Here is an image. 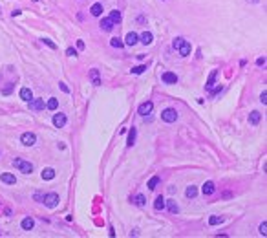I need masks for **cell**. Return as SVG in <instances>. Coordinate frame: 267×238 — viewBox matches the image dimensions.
I'll use <instances>...</instances> for the list:
<instances>
[{"label":"cell","instance_id":"obj_1","mask_svg":"<svg viewBox=\"0 0 267 238\" xmlns=\"http://www.w3.org/2000/svg\"><path fill=\"white\" fill-rule=\"evenodd\" d=\"M13 167H17L24 174H31V172H33V165H31L29 161H24V159H20V158L13 159Z\"/></svg>","mask_w":267,"mask_h":238},{"label":"cell","instance_id":"obj_2","mask_svg":"<svg viewBox=\"0 0 267 238\" xmlns=\"http://www.w3.org/2000/svg\"><path fill=\"white\" fill-rule=\"evenodd\" d=\"M161 119H163L165 123H174V121L178 119V112H176L174 108H165L163 112H161Z\"/></svg>","mask_w":267,"mask_h":238},{"label":"cell","instance_id":"obj_3","mask_svg":"<svg viewBox=\"0 0 267 238\" xmlns=\"http://www.w3.org/2000/svg\"><path fill=\"white\" fill-rule=\"evenodd\" d=\"M44 203H46V207H50V209L57 207V203H59V194H57V192L46 194V196H44Z\"/></svg>","mask_w":267,"mask_h":238},{"label":"cell","instance_id":"obj_4","mask_svg":"<svg viewBox=\"0 0 267 238\" xmlns=\"http://www.w3.org/2000/svg\"><path fill=\"white\" fill-rule=\"evenodd\" d=\"M152 108H154V103H152V101H144V103L139 104L137 114H139V116H148V114L152 112Z\"/></svg>","mask_w":267,"mask_h":238},{"label":"cell","instance_id":"obj_5","mask_svg":"<svg viewBox=\"0 0 267 238\" xmlns=\"http://www.w3.org/2000/svg\"><path fill=\"white\" fill-rule=\"evenodd\" d=\"M20 141L26 145V147H31V145H35V141H37V136L33 134V132H24L20 136Z\"/></svg>","mask_w":267,"mask_h":238},{"label":"cell","instance_id":"obj_6","mask_svg":"<svg viewBox=\"0 0 267 238\" xmlns=\"http://www.w3.org/2000/svg\"><path fill=\"white\" fill-rule=\"evenodd\" d=\"M28 104H29V110H35V112H39V110H44V108H46L44 99H31V101H28Z\"/></svg>","mask_w":267,"mask_h":238},{"label":"cell","instance_id":"obj_7","mask_svg":"<svg viewBox=\"0 0 267 238\" xmlns=\"http://www.w3.org/2000/svg\"><path fill=\"white\" fill-rule=\"evenodd\" d=\"M161 79H163L165 84H176V82H178V75L172 73V72H165L163 75H161Z\"/></svg>","mask_w":267,"mask_h":238},{"label":"cell","instance_id":"obj_8","mask_svg":"<svg viewBox=\"0 0 267 238\" xmlns=\"http://www.w3.org/2000/svg\"><path fill=\"white\" fill-rule=\"evenodd\" d=\"M137 40H139V35L134 33V31H130V33L126 35V39H124V44H126V46H136Z\"/></svg>","mask_w":267,"mask_h":238},{"label":"cell","instance_id":"obj_9","mask_svg":"<svg viewBox=\"0 0 267 238\" xmlns=\"http://www.w3.org/2000/svg\"><path fill=\"white\" fill-rule=\"evenodd\" d=\"M53 125H55L57 128H62V126L66 125V116L61 114V112H59V114H55V116H53Z\"/></svg>","mask_w":267,"mask_h":238},{"label":"cell","instance_id":"obj_10","mask_svg":"<svg viewBox=\"0 0 267 238\" xmlns=\"http://www.w3.org/2000/svg\"><path fill=\"white\" fill-rule=\"evenodd\" d=\"M0 181H4V183H7V185H15V183H17V178H15L13 174H9V172H4V174H0Z\"/></svg>","mask_w":267,"mask_h":238},{"label":"cell","instance_id":"obj_11","mask_svg":"<svg viewBox=\"0 0 267 238\" xmlns=\"http://www.w3.org/2000/svg\"><path fill=\"white\" fill-rule=\"evenodd\" d=\"M201 191H203V194H205V196H210V194H214L216 187H214V183H212V181H205Z\"/></svg>","mask_w":267,"mask_h":238},{"label":"cell","instance_id":"obj_12","mask_svg":"<svg viewBox=\"0 0 267 238\" xmlns=\"http://www.w3.org/2000/svg\"><path fill=\"white\" fill-rule=\"evenodd\" d=\"M99 26H101V29H103V31H112L115 24H114V22L110 20V17H108V19H103V20H101V24H99Z\"/></svg>","mask_w":267,"mask_h":238},{"label":"cell","instance_id":"obj_13","mask_svg":"<svg viewBox=\"0 0 267 238\" xmlns=\"http://www.w3.org/2000/svg\"><path fill=\"white\" fill-rule=\"evenodd\" d=\"M190 50H192V48H190V42L183 40L181 46H179V55H181V57H187V55L190 53Z\"/></svg>","mask_w":267,"mask_h":238},{"label":"cell","instance_id":"obj_14","mask_svg":"<svg viewBox=\"0 0 267 238\" xmlns=\"http://www.w3.org/2000/svg\"><path fill=\"white\" fill-rule=\"evenodd\" d=\"M260 119H262V114H260V112H256V110H252V112L249 114V123H251V125H258V123H260Z\"/></svg>","mask_w":267,"mask_h":238},{"label":"cell","instance_id":"obj_15","mask_svg":"<svg viewBox=\"0 0 267 238\" xmlns=\"http://www.w3.org/2000/svg\"><path fill=\"white\" fill-rule=\"evenodd\" d=\"M33 225H35V222H33V218H29V216H28V218H24V220H22V223H20V227L24 229V231H31V229H33Z\"/></svg>","mask_w":267,"mask_h":238},{"label":"cell","instance_id":"obj_16","mask_svg":"<svg viewBox=\"0 0 267 238\" xmlns=\"http://www.w3.org/2000/svg\"><path fill=\"white\" fill-rule=\"evenodd\" d=\"M216 75H218V70H214V72L209 75V81H207V84H205L207 92H210V90H212V86H214V81H216Z\"/></svg>","mask_w":267,"mask_h":238},{"label":"cell","instance_id":"obj_17","mask_svg":"<svg viewBox=\"0 0 267 238\" xmlns=\"http://www.w3.org/2000/svg\"><path fill=\"white\" fill-rule=\"evenodd\" d=\"M139 39H141V42H143L144 46H146V44H152V40H154V35H152L150 31H144V33H141V37H139Z\"/></svg>","mask_w":267,"mask_h":238},{"label":"cell","instance_id":"obj_18","mask_svg":"<svg viewBox=\"0 0 267 238\" xmlns=\"http://www.w3.org/2000/svg\"><path fill=\"white\" fill-rule=\"evenodd\" d=\"M165 203H166V201H165L163 196H157V198H156V201H154V209H156V211H163V209H165Z\"/></svg>","mask_w":267,"mask_h":238},{"label":"cell","instance_id":"obj_19","mask_svg":"<svg viewBox=\"0 0 267 238\" xmlns=\"http://www.w3.org/2000/svg\"><path fill=\"white\" fill-rule=\"evenodd\" d=\"M90 79H92V82H93L95 86H99V84H101V79H99V70H90Z\"/></svg>","mask_w":267,"mask_h":238},{"label":"cell","instance_id":"obj_20","mask_svg":"<svg viewBox=\"0 0 267 238\" xmlns=\"http://www.w3.org/2000/svg\"><path fill=\"white\" fill-rule=\"evenodd\" d=\"M90 13H92L93 17H99V15L103 13V4H99V2H97V4H93V6H92V9H90Z\"/></svg>","mask_w":267,"mask_h":238},{"label":"cell","instance_id":"obj_21","mask_svg":"<svg viewBox=\"0 0 267 238\" xmlns=\"http://www.w3.org/2000/svg\"><path fill=\"white\" fill-rule=\"evenodd\" d=\"M20 99H24V101H31V99H33V94H31V90H29V88H22V90H20Z\"/></svg>","mask_w":267,"mask_h":238},{"label":"cell","instance_id":"obj_22","mask_svg":"<svg viewBox=\"0 0 267 238\" xmlns=\"http://www.w3.org/2000/svg\"><path fill=\"white\" fill-rule=\"evenodd\" d=\"M53 178H55V170H53V169L48 167V169L42 170V179H53Z\"/></svg>","mask_w":267,"mask_h":238},{"label":"cell","instance_id":"obj_23","mask_svg":"<svg viewBox=\"0 0 267 238\" xmlns=\"http://www.w3.org/2000/svg\"><path fill=\"white\" fill-rule=\"evenodd\" d=\"M110 20H112L114 24H119V22H121V11H117V9H114V11L110 13Z\"/></svg>","mask_w":267,"mask_h":238},{"label":"cell","instance_id":"obj_24","mask_svg":"<svg viewBox=\"0 0 267 238\" xmlns=\"http://www.w3.org/2000/svg\"><path fill=\"white\" fill-rule=\"evenodd\" d=\"M185 194H187V198H196V196H198V189H196L194 185H190V187H187Z\"/></svg>","mask_w":267,"mask_h":238},{"label":"cell","instance_id":"obj_25","mask_svg":"<svg viewBox=\"0 0 267 238\" xmlns=\"http://www.w3.org/2000/svg\"><path fill=\"white\" fill-rule=\"evenodd\" d=\"M165 205H166V207H168V211H170V213H172V214H174V213H178V211H179V207H178V205H176V201H174V200H168V201H166V203H165Z\"/></svg>","mask_w":267,"mask_h":238},{"label":"cell","instance_id":"obj_26","mask_svg":"<svg viewBox=\"0 0 267 238\" xmlns=\"http://www.w3.org/2000/svg\"><path fill=\"white\" fill-rule=\"evenodd\" d=\"M57 106H59V101L55 99V97H51V99L46 103V108H48V110H57Z\"/></svg>","mask_w":267,"mask_h":238},{"label":"cell","instance_id":"obj_27","mask_svg":"<svg viewBox=\"0 0 267 238\" xmlns=\"http://www.w3.org/2000/svg\"><path fill=\"white\" fill-rule=\"evenodd\" d=\"M134 203H136L137 207H144V203H146V198H144L143 194H137V196L134 198Z\"/></svg>","mask_w":267,"mask_h":238},{"label":"cell","instance_id":"obj_28","mask_svg":"<svg viewBox=\"0 0 267 238\" xmlns=\"http://www.w3.org/2000/svg\"><path fill=\"white\" fill-rule=\"evenodd\" d=\"M157 185H159V178H157V176L150 178V181H148V189H150V191H154V189H156Z\"/></svg>","mask_w":267,"mask_h":238},{"label":"cell","instance_id":"obj_29","mask_svg":"<svg viewBox=\"0 0 267 238\" xmlns=\"http://www.w3.org/2000/svg\"><path fill=\"white\" fill-rule=\"evenodd\" d=\"M110 44H112L114 48H123V46H124V42L119 39V37H114V39L110 40Z\"/></svg>","mask_w":267,"mask_h":238},{"label":"cell","instance_id":"obj_30","mask_svg":"<svg viewBox=\"0 0 267 238\" xmlns=\"http://www.w3.org/2000/svg\"><path fill=\"white\" fill-rule=\"evenodd\" d=\"M134 141H136V128L132 126V130H130V134H128V143H126V145H128V147H132V145H134Z\"/></svg>","mask_w":267,"mask_h":238},{"label":"cell","instance_id":"obj_31","mask_svg":"<svg viewBox=\"0 0 267 238\" xmlns=\"http://www.w3.org/2000/svg\"><path fill=\"white\" fill-rule=\"evenodd\" d=\"M222 222H223L222 216H210V218H209V223H210V225H218V223H222Z\"/></svg>","mask_w":267,"mask_h":238},{"label":"cell","instance_id":"obj_32","mask_svg":"<svg viewBox=\"0 0 267 238\" xmlns=\"http://www.w3.org/2000/svg\"><path fill=\"white\" fill-rule=\"evenodd\" d=\"M144 70H146V66H144V64H143V66H136V68H132V73H134V75H139V73H143Z\"/></svg>","mask_w":267,"mask_h":238},{"label":"cell","instance_id":"obj_33","mask_svg":"<svg viewBox=\"0 0 267 238\" xmlns=\"http://www.w3.org/2000/svg\"><path fill=\"white\" fill-rule=\"evenodd\" d=\"M183 37H176L174 39V42H172V46H174V50H179V46H181V42H183Z\"/></svg>","mask_w":267,"mask_h":238},{"label":"cell","instance_id":"obj_34","mask_svg":"<svg viewBox=\"0 0 267 238\" xmlns=\"http://www.w3.org/2000/svg\"><path fill=\"white\" fill-rule=\"evenodd\" d=\"M258 231H260V235H262V236H265V235H267V223H265V222H264V223H260V229H258Z\"/></svg>","mask_w":267,"mask_h":238},{"label":"cell","instance_id":"obj_35","mask_svg":"<svg viewBox=\"0 0 267 238\" xmlns=\"http://www.w3.org/2000/svg\"><path fill=\"white\" fill-rule=\"evenodd\" d=\"M42 42H44L46 46H50L51 50H55V48H57V44H55V42H51V40H50V39H42Z\"/></svg>","mask_w":267,"mask_h":238},{"label":"cell","instance_id":"obj_36","mask_svg":"<svg viewBox=\"0 0 267 238\" xmlns=\"http://www.w3.org/2000/svg\"><path fill=\"white\" fill-rule=\"evenodd\" d=\"M66 55H70V57H77V50H73V48H68V50H66Z\"/></svg>","mask_w":267,"mask_h":238},{"label":"cell","instance_id":"obj_37","mask_svg":"<svg viewBox=\"0 0 267 238\" xmlns=\"http://www.w3.org/2000/svg\"><path fill=\"white\" fill-rule=\"evenodd\" d=\"M260 101H262L264 104H267V92H265V90L262 92V95H260Z\"/></svg>","mask_w":267,"mask_h":238},{"label":"cell","instance_id":"obj_38","mask_svg":"<svg viewBox=\"0 0 267 238\" xmlns=\"http://www.w3.org/2000/svg\"><path fill=\"white\" fill-rule=\"evenodd\" d=\"M11 90H13V84H9V86H6V88L2 90V94H6V95H7V94H9Z\"/></svg>","mask_w":267,"mask_h":238},{"label":"cell","instance_id":"obj_39","mask_svg":"<svg viewBox=\"0 0 267 238\" xmlns=\"http://www.w3.org/2000/svg\"><path fill=\"white\" fill-rule=\"evenodd\" d=\"M61 90H62V92H66V94H68V92H70V88H68V86H66V84H64V82H61Z\"/></svg>","mask_w":267,"mask_h":238},{"label":"cell","instance_id":"obj_40","mask_svg":"<svg viewBox=\"0 0 267 238\" xmlns=\"http://www.w3.org/2000/svg\"><path fill=\"white\" fill-rule=\"evenodd\" d=\"M256 64H258V66H262V64H265V59H264V57H260V59L256 60Z\"/></svg>","mask_w":267,"mask_h":238},{"label":"cell","instance_id":"obj_41","mask_svg":"<svg viewBox=\"0 0 267 238\" xmlns=\"http://www.w3.org/2000/svg\"><path fill=\"white\" fill-rule=\"evenodd\" d=\"M35 200H42V201H44V194H41V192H37V194H35Z\"/></svg>","mask_w":267,"mask_h":238},{"label":"cell","instance_id":"obj_42","mask_svg":"<svg viewBox=\"0 0 267 238\" xmlns=\"http://www.w3.org/2000/svg\"><path fill=\"white\" fill-rule=\"evenodd\" d=\"M77 48H79V50L84 48V42H82V40H77Z\"/></svg>","mask_w":267,"mask_h":238}]
</instances>
